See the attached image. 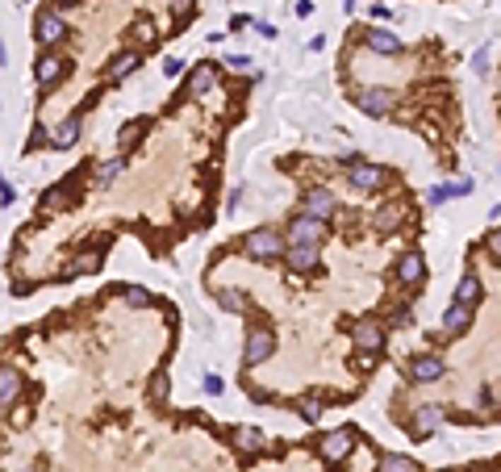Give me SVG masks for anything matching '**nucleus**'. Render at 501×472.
I'll return each instance as SVG.
<instances>
[{
    "label": "nucleus",
    "mask_w": 501,
    "mask_h": 472,
    "mask_svg": "<svg viewBox=\"0 0 501 472\" xmlns=\"http://www.w3.org/2000/svg\"><path fill=\"white\" fill-rule=\"evenodd\" d=\"M481 406H497V393H493V389H489V384H485V389H481Z\"/></svg>",
    "instance_id": "a19ab883"
},
{
    "label": "nucleus",
    "mask_w": 501,
    "mask_h": 472,
    "mask_svg": "<svg viewBox=\"0 0 501 472\" xmlns=\"http://www.w3.org/2000/svg\"><path fill=\"white\" fill-rule=\"evenodd\" d=\"M180 71H184V63H180V59H163V76H167V80H176Z\"/></svg>",
    "instance_id": "c9c22d12"
},
{
    "label": "nucleus",
    "mask_w": 501,
    "mask_h": 472,
    "mask_svg": "<svg viewBox=\"0 0 501 472\" xmlns=\"http://www.w3.org/2000/svg\"><path fill=\"white\" fill-rule=\"evenodd\" d=\"M393 276H397V284H401V288H418V284L426 281V259H422L418 251H406V255L397 259Z\"/></svg>",
    "instance_id": "f8f14e48"
},
{
    "label": "nucleus",
    "mask_w": 501,
    "mask_h": 472,
    "mask_svg": "<svg viewBox=\"0 0 501 472\" xmlns=\"http://www.w3.org/2000/svg\"><path fill=\"white\" fill-rule=\"evenodd\" d=\"M284 259H288V268H293V272L310 276V272H318V268H322V247H288V251H284Z\"/></svg>",
    "instance_id": "dca6fc26"
},
{
    "label": "nucleus",
    "mask_w": 501,
    "mask_h": 472,
    "mask_svg": "<svg viewBox=\"0 0 501 472\" xmlns=\"http://www.w3.org/2000/svg\"><path fill=\"white\" fill-rule=\"evenodd\" d=\"M347 180H351V189L355 192H380L384 189V180H389V172H384L380 163H355V159H351Z\"/></svg>",
    "instance_id": "6e6552de"
},
{
    "label": "nucleus",
    "mask_w": 501,
    "mask_h": 472,
    "mask_svg": "<svg viewBox=\"0 0 501 472\" xmlns=\"http://www.w3.org/2000/svg\"><path fill=\"white\" fill-rule=\"evenodd\" d=\"M17 393H21V372H17V368H0V410L13 406Z\"/></svg>",
    "instance_id": "393cba45"
},
{
    "label": "nucleus",
    "mask_w": 501,
    "mask_h": 472,
    "mask_svg": "<svg viewBox=\"0 0 501 472\" xmlns=\"http://www.w3.org/2000/svg\"><path fill=\"white\" fill-rule=\"evenodd\" d=\"M456 305H468V309H476L481 301H485V284H481V276H459V284H456V297H452Z\"/></svg>",
    "instance_id": "aec40b11"
},
{
    "label": "nucleus",
    "mask_w": 501,
    "mask_h": 472,
    "mask_svg": "<svg viewBox=\"0 0 501 472\" xmlns=\"http://www.w3.org/2000/svg\"><path fill=\"white\" fill-rule=\"evenodd\" d=\"M372 17L376 21H389V4H372Z\"/></svg>",
    "instance_id": "79ce46f5"
},
{
    "label": "nucleus",
    "mask_w": 501,
    "mask_h": 472,
    "mask_svg": "<svg viewBox=\"0 0 501 472\" xmlns=\"http://www.w3.org/2000/svg\"><path fill=\"white\" fill-rule=\"evenodd\" d=\"M247 255L251 259H259V264H272V259H284V251H288V242H284V235H276V230H251L247 235Z\"/></svg>",
    "instance_id": "f257e3e1"
},
{
    "label": "nucleus",
    "mask_w": 501,
    "mask_h": 472,
    "mask_svg": "<svg viewBox=\"0 0 501 472\" xmlns=\"http://www.w3.org/2000/svg\"><path fill=\"white\" fill-rule=\"evenodd\" d=\"M406 213H410V205H406V201H389V205H380V209H376L372 226H376L380 235H393V230H401Z\"/></svg>",
    "instance_id": "2eb2a0df"
},
{
    "label": "nucleus",
    "mask_w": 501,
    "mask_h": 472,
    "mask_svg": "<svg viewBox=\"0 0 501 472\" xmlns=\"http://www.w3.org/2000/svg\"><path fill=\"white\" fill-rule=\"evenodd\" d=\"M105 268V247L96 242V247H88V251H80L67 268H63V276H96Z\"/></svg>",
    "instance_id": "ddd939ff"
},
{
    "label": "nucleus",
    "mask_w": 501,
    "mask_h": 472,
    "mask_svg": "<svg viewBox=\"0 0 501 472\" xmlns=\"http://www.w3.org/2000/svg\"><path fill=\"white\" fill-rule=\"evenodd\" d=\"M355 105H360V113H367V117H384L397 105V93L393 88H364V93L355 96Z\"/></svg>",
    "instance_id": "9b49d317"
},
{
    "label": "nucleus",
    "mask_w": 501,
    "mask_h": 472,
    "mask_svg": "<svg viewBox=\"0 0 501 472\" xmlns=\"http://www.w3.org/2000/svg\"><path fill=\"white\" fill-rule=\"evenodd\" d=\"M443 418H447V410L443 406H418L410 418V430L418 435V439H426V435H435L439 426H443Z\"/></svg>",
    "instance_id": "4468645a"
},
{
    "label": "nucleus",
    "mask_w": 501,
    "mask_h": 472,
    "mask_svg": "<svg viewBox=\"0 0 501 472\" xmlns=\"http://www.w3.org/2000/svg\"><path fill=\"white\" fill-rule=\"evenodd\" d=\"M46 142H50V138H46V126L38 122V126H34V134H30V146H46Z\"/></svg>",
    "instance_id": "4c0bfd02"
},
{
    "label": "nucleus",
    "mask_w": 501,
    "mask_h": 472,
    "mask_svg": "<svg viewBox=\"0 0 501 472\" xmlns=\"http://www.w3.org/2000/svg\"><path fill=\"white\" fill-rule=\"evenodd\" d=\"M376 472H422V468L413 464L410 456H397V452H389V456H380Z\"/></svg>",
    "instance_id": "bb28decb"
},
{
    "label": "nucleus",
    "mask_w": 501,
    "mask_h": 472,
    "mask_svg": "<svg viewBox=\"0 0 501 472\" xmlns=\"http://www.w3.org/2000/svg\"><path fill=\"white\" fill-rule=\"evenodd\" d=\"M230 439H234V447H238L242 456H259V452L268 447L264 430H255V426H234V430H230Z\"/></svg>",
    "instance_id": "6ab92c4d"
},
{
    "label": "nucleus",
    "mask_w": 501,
    "mask_h": 472,
    "mask_svg": "<svg viewBox=\"0 0 501 472\" xmlns=\"http://www.w3.org/2000/svg\"><path fill=\"white\" fill-rule=\"evenodd\" d=\"M138 63H142V54H138V50H122V54L109 63V80H126Z\"/></svg>",
    "instance_id": "a878e982"
},
{
    "label": "nucleus",
    "mask_w": 501,
    "mask_h": 472,
    "mask_svg": "<svg viewBox=\"0 0 501 472\" xmlns=\"http://www.w3.org/2000/svg\"><path fill=\"white\" fill-rule=\"evenodd\" d=\"M222 389H226V384H222V377H205V393H213V397H218Z\"/></svg>",
    "instance_id": "ea45409f"
},
{
    "label": "nucleus",
    "mask_w": 501,
    "mask_h": 472,
    "mask_svg": "<svg viewBox=\"0 0 501 472\" xmlns=\"http://www.w3.org/2000/svg\"><path fill=\"white\" fill-rule=\"evenodd\" d=\"M172 13H176V21H184L192 13V0H172Z\"/></svg>",
    "instance_id": "e433bc0d"
},
{
    "label": "nucleus",
    "mask_w": 501,
    "mask_h": 472,
    "mask_svg": "<svg viewBox=\"0 0 501 472\" xmlns=\"http://www.w3.org/2000/svg\"><path fill=\"white\" fill-rule=\"evenodd\" d=\"M71 205V184H54L42 192V209H67Z\"/></svg>",
    "instance_id": "cd10ccee"
},
{
    "label": "nucleus",
    "mask_w": 501,
    "mask_h": 472,
    "mask_svg": "<svg viewBox=\"0 0 501 472\" xmlns=\"http://www.w3.org/2000/svg\"><path fill=\"white\" fill-rule=\"evenodd\" d=\"M468 192H472V180H452V184H435V189L426 192V201H430V205H443V201L468 196Z\"/></svg>",
    "instance_id": "b1692460"
},
{
    "label": "nucleus",
    "mask_w": 501,
    "mask_h": 472,
    "mask_svg": "<svg viewBox=\"0 0 501 472\" xmlns=\"http://www.w3.org/2000/svg\"><path fill=\"white\" fill-rule=\"evenodd\" d=\"M117 297H122L130 309H146V305H151V293H146V288H138V284H126Z\"/></svg>",
    "instance_id": "2f4dec72"
},
{
    "label": "nucleus",
    "mask_w": 501,
    "mask_h": 472,
    "mask_svg": "<svg viewBox=\"0 0 501 472\" xmlns=\"http://www.w3.org/2000/svg\"><path fill=\"white\" fill-rule=\"evenodd\" d=\"M497 406H501V397H497Z\"/></svg>",
    "instance_id": "de8ad7c7"
},
{
    "label": "nucleus",
    "mask_w": 501,
    "mask_h": 472,
    "mask_svg": "<svg viewBox=\"0 0 501 472\" xmlns=\"http://www.w3.org/2000/svg\"><path fill=\"white\" fill-rule=\"evenodd\" d=\"M301 213H310L318 222H330L338 213V196L330 189H322V184H314V189H305V196H301Z\"/></svg>",
    "instance_id": "423d86ee"
},
{
    "label": "nucleus",
    "mask_w": 501,
    "mask_h": 472,
    "mask_svg": "<svg viewBox=\"0 0 501 472\" xmlns=\"http://www.w3.org/2000/svg\"><path fill=\"white\" fill-rule=\"evenodd\" d=\"M130 38H134V42H155V25H151L146 17H138L134 25H130Z\"/></svg>",
    "instance_id": "72a5a7b5"
},
{
    "label": "nucleus",
    "mask_w": 501,
    "mask_h": 472,
    "mask_svg": "<svg viewBox=\"0 0 501 472\" xmlns=\"http://www.w3.org/2000/svg\"><path fill=\"white\" fill-rule=\"evenodd\" d=\"M146 393H151V401H155V406H163V401H167V377H163V372H155Z\"/></svg>",
    "instance_id": "473e14b6"
},
{
    "label": "nucleus",
    "mask_w": 501,
    "mask_h": 472,
    "mask_svg": "<svg viewBox=\"0 0 501 472\" xmlns=\"http://www.w3.org/2000/svg\"><path fill=\"white\" fill-rule=\"evenodd\" d=\"M146 130H151V122H146V117H134V122H126V126L117 130V151H122V155H130L138 142H142V134H146Z\"/></svg>",
    "instance_id": "4be33fe9"
},
{
    "label": "nucleus",
    "mask_w": 501,
    "mask_h": 472,
    "mask_svg": "<svg viewBox=\"0 0 501 472\" xmlns=\"http://www.w3.org/2000/svg\"><path fill=\"white\" fill-rule=\"evenodd\" d=\"M322 410H326V406H322V397H318V393H310V397H301V401H297V414H301L305 423H318V418H322Z\"/></svg>",
    "instance_id": "7c9ffc66"
},
{
    "label": "nucleus",
    "mask_w": 501,
    "mask_h": 472,
    "mask_svg": "<svg viewBox=\"0 0 501 472\" xmlns=\"http://www.w3.org/2000/svg\"><path fill=\"white\" fill-rule=\"evenodd\" d=\"M326 230H330V222H318V218H310V213H297L293 222H288V247H322L326 242Z\"/></svg>",
    "instance_id": "f03ea898"
},
{
    "label": "nucleus",
    "mask_w": 501,
    "mask_h": 472,
    "mask_svg": "<svg viewBox=\"0 0 501 472\" xmlns=\"http://www.w3.org/2000/svg\"><path fill=\"white\" fill-rule=\"evenodd\" d=\"M0 63H4V47H0Z\"/></svg>",
    "instance_id": "49530a36"
},
{
    "label": "nucleus",
    "mask_w": 501,
    "mask_h": 472,
    "mask_svg": "<svg viewBox=\"0 0 501 472\" xmlns=\"http://www.w3.org/2000/svg\"><path fill=\"white\" fill-rule=\"evenodd\" d=\"M472 67L485 76V71H489V54H485V50H476V54H472Z\"/></svg>",
    "instance_id": "58836bf2"
},
{
    "label": "nucleus",
    "mask_w": 501,
    "mask_h": 472,
    "mask_svg": "<svg viewBox=\"0 0 501 472\" xmlns=\"http://www.w3.org/2000/svg\"><path fill=\"white\" fill-rule=\"evenodd\" d=\"M218 305H222V309H230V314H242L251 301H247L238 288H218Z\"/></svg>",
    "instance_id": "c756f323"
},
{
    "label": "nucleus",
    "mask_w": 501,
    "mask_h": 472,
    "mask_svg": "<svg viewBox=\"0 0 501 472\" xmlns=\"http://www.w3.org/2000/svg\"><path fill=\"white\" fill-rule=\"evenodd\" d=\"M276 355V334L268 326H251L247 331V343H242V364L247 368H259Z\"/></svg>",
    "instance_id": "7ed1b4c3"
},
{
    "label": "nucleus",
    "mask_w": 501,
    "mask_h": 472,
    "mask_svg": "<svg viewBox=\"0 0 501 472\" xmlns=\"http://www.w3.org/2000/svg\"><path fill=\"white\" fill-rule=\"evenodd\" d=\"M443 372H447V364H443V355H413L410 368H406V377L413 380V384H435V380H443Z\"/></svg>",
    "instance_id": "9d476101"
},
{
    "label": "nucleus",
    "mask_w": 501,
    "mask_h": 472,
    "mask_svg": "<svg viewBox=\"0 0 501 472\" xmlns=\"http://www.w3.org/2000/svg\"><path fill=\"white\" fill-rule=\"evenodd\" d=\"M63 8H76V0H54V13H63Z\"/></svg>",
    "instance_id": "c03bdc74"
},
{
    "label": "nucleus",
    "mask_w": 501,
    "mask_h": 472,
    "mask_svg": "<svg viewBox=\"0 0 501 472\" xmlns=\"http://www.w3.org/2000/svg\"><path fill=\"white\" fill-rule=\"evenodd\" d=\"M213 80H218V67L201 63V67H192V71H188V84H184V93L196 100V96H205L209 88H213Z\"/></svg>",
    "instance_id": "412c9836"
},
{
    "label": "nucleus",
    "mask_w": 501,
    "mask_h": 472,
    "mask_svg": "<svg viewBox=\"0 0 501 472\" xmlns=\"http://www.w3.org/2000/svg\"><path fill=\"white\" fill-rule=\"evenodd\" d=\"M34 80H38V88H59L67 80V59L54 54V50H46L42 59L34 63Z\"/></svg>",
    "instance_id": "1a4fd4ad"
},
{
    "label": "nucleus",
    "mask_w": 501,
    "mask_h": 472,
    "mask_svg": "<svg viewBox=\"0 0 501 472\" xmlns=\"http://www.w3.org/2000/svg\"><path fill=\"white\" fill-rule=\"evenodd\" d=\"M314 13V0H297V17H310Z\"/></svg>",
    "instance_id": "37998d69"
},
{
    "label": "nucleus",
    "mask_w": 501,
    "mask_h": 472,
    "mask_svg": "<svg viewBox=\"0 0 501 472\" xmlns=\"http://www.w3.org/2000/svg\"><path fill=\"white\" fill-rule=\"evenodd\" d=\"M122 172H126V155H117V159H105V163L96 167V184H113Z\"/></svg>",
    "instance_id": "c85d7f7f"
},
{
    "label": "nucleus",
    "mask_w": 501,
    "mask_h": 472,
    "mask_svg": "<svg viewBox=\"0 0 501 472\" xmlns=\"http://www.w3.org/2000/svg\"><path fill=\"white\" fill-rule=\"evenodd\" d=\"M468 326H472V309L468 305H447V314H443V326H439V334L443 338H459V334H468Z\"/></svg>",
    "instance_id": "f3484780"
},
{
    "label": "nucleus",
    "mask_w": 501,
    "mask_h": 472,
    "mask_svg": "<svg viewBox=\"0 0 501 472\" xmlns=\"http://www.w3.org/2000/svg\"><path fill=\"white\" fill-rule=\"evenodd\" d=\"M343 8H347V13H351V8H355V0H343Z\"/></svg>",
    "instance_id": "a18cd8bd"
},
{
    "label": "nucleus",
    "mask_w": 501,
    "mask_h": 472,
    "mask_svg": "<svg viewBox=\"0 0 501 472\" xmlns=\"http://www.w3.org/2000/svg\"><path fill=\"white\" fill-rule=\"evenodd\" d=\"M80 126H84V113H71V117L54 130V146H59V151H71V146L80 142Z\"/></svg>",
    "instance_id": "5701e85b"
},
{
    "label": "nucleus",
    "mask_w": 501,
    "mask_h": 472,
    "mask_svg": "<svg viewBox=\"0 0 501 472\" xmlns=\"http://www.w3.org/2000/svg\"><path fill=\"white\" fill-rule=\"evenodd\" d=\"M34 38H38L42 47H59V42L67 38V21H63V13L42 8V13L34 17Z\"/></svg>",
    "instance_id": "0eeeda50"
},
{
    "label": "nucleus",
    "mask_w": 501,
    "mask_h": 472,
    "mask_svg": "<svg viewBox=\"0 0 501 472\" xmlns=\"http://www.w3.org/2000/svg\"><path fill=\"white\" fill-rule=\"evenodd\" d=\"M351 347H355L360 355H380V351H384V326H380L376 318H360V322L351 326Z\"/></svg>",
    "instance_id": "20e7f679"
},
{
    "label": "nucleus",
    "mask_w": 501,
    "mask_h": 472,
    "mask_svg": "<svg viewBox=\"0 0 501 472\" xmlns=\"http://www.w3.org/2000/svg\"><path fill=\"white\" fill-rule=\"evenodd\" d=\"M351 452H355V430H347V426H343V430H330V435L318 443V456L330 464V468H334V464H343Z\"/></svg>",
    "instance_id": "39448f33"
},
{
    "label": "nucleus",
    "mask_w": 501,
    "mask_h": 472,
    "mask_svg": "<svg viewBox=\"0 0 501 472\" xmlns=\"http://www.w3.org/2000/svg\"><path fill=\"white\" fill-rule=\"evenodd\" d=\"M364 47L372 50V54H389V59H393V54H401V38H397L393 30H380V25H372V30L364 34Z\"/></svg>",
    "instance_id": "a211bd4d"
},
{
    "label": "nucleus",
    "mask_w": 501,
    "mask_h": 472,
    "mask_svg": "<svg viewBox=\"0 0 501 472\" xmlns=\"http://www.w3.org/2000/svg\"><path fill=\"white\" fill-rule=\"evenodd\" d=\"M485 251H489V255H493V259L501 264V226H497V230H489V235H485Z\"/></svg>",
    "instance_id": "f704fd0d"
}]
</instances>
